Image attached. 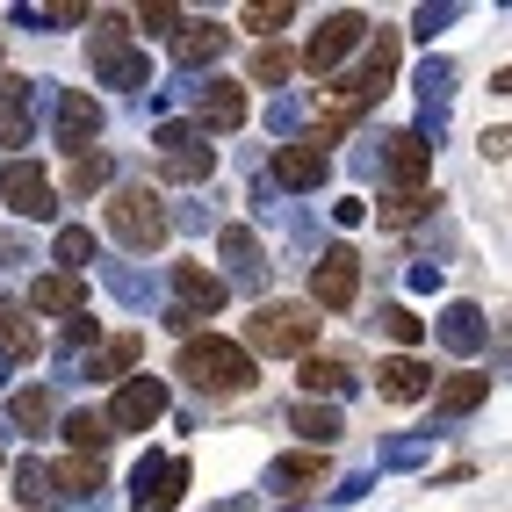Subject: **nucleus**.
Returning <instances> with one entry per match:
<instances>
[{
    "label": "nucleus",
    "mask_w": 512,
    "mask_h": 512,
    "mask_svg": "<svg viewBox=\"0 0 512 512\" xmlns=\"http://www.w3.org/2000/svg\"><path fill=\"white\" fill-rule=\"evenodd\" d=\"M383 159H390V181H397V195H426V174H433V152H426V138L397 130Z\"/></svg>",
    "instance_id": "1a4fd4ad"
},
{
    "label": "nucleus",
    "mask_w": 512,
    "mask_h": 512,
    "mask_svg": "<svg viewBox=\"0 0 512 512\" xmlns=\"http://www.w3.org/2000/svg\"><path fill=\"white\" fill-rule=\"evenodd\" d=\"M210 145H202V138H188V145H166V159H159V174L166 181H210Z\"/></svg>",
    "instance_id": "412c9836"
},
{
    "label": "nucleus",
    "mask_w": 512,
    "mask_h": 512,
    "mask_svg": "<svg viewBox=\"0 0 512 512\" xmlns=\"http://www.w3.org/2000/svg\"><path fill=\"white\" fill-rule=\"evenodd\" d=\"M22 512H29V505H22Z\"/></svg>",
    "instance_id": "58836bf2"
},
{
    "label": "nucleus",
    "mask_w": 512,
    "mask_h": 512,
    "mask_svg": "<svg viewBox=\"0 0 512 512\" xmlns=\"http://www.w3.org/2000/svg\"><path fill=\"white\" fill-rule=\"evenodd\" d=\"M224 44H231V37H224L217 22H188L181 37H174V58H181V65H210V58H224Z\"/></svg>",
    "instance_id": "aec40b11"
},
{
    "label": "nucleus",
    "mask_w": 512,
    "mask_h": 512,
    "mask_svg": "<svg viewBox=\"0 0 512 512\" xmlns=\"http://www.w3.org/2000/svg\"><path fill=\"white\" fill-rule=\"evenodd\" d=\"M289 73H296V58H289L282 44H260V51H253V80H260V87H282Z\"/></svg>",
    "instance_id": "7c9ffc66"
},
{
    "label": "nucleus",
    "mask_w": 512,
    "mask_h": 512,
    "mask_svg": "<svg viewBox=\"0 0 512 512\" xmlns=\"http://www.w3.org/2000/svg\"><path fill=\"white\" fill-rule=\"evenodd\" d=\"M109 231L123 238L130 253H152V246H166V202H159V188H116L109 195Z\"/></svg>",
    "instance_id": "7ed1b4c3"
},
{
    "label": "nucleus",
    "mask_w": 512,
    "mask_h": 512,
    "mask_svg": "<svg viewBox=\"0 0 512 512\" xmlns=\"http://www.w3.org/2000/svg\"><path fill=\"white\" fill-rule=\"evenodd\" d=\"M383 332L397 339V347H419V339H426V318H412L404 303H390V311H383Z\"/></svg>",
    "instance_id": "473e14b6"
},
{
    "label": "nucleus",
    "mask_w": 512,
    "mask_h": 512,
    "mask_svg": "<svg viewBox=\"0 0 512 512\" xmlns=\"http://www.w3.org/2000/svg\"><path fill=\"white\" fill-rule=\"evenodd\" d=\"M15 484H22V498H51V469L22 462V469H15Z\"/></svg>",
    "instance_id": "4c0bfd02"
},
{
    "label": "nucleus",
    "mask_w": 512,
    "mask_h": 512,
    "mask_svg": "<svg viewBox=\"0 0 512 512\" xmlns=\"http://www.w3.org/2000/svg\"><path fill=\"white\" fill-rule=\"evenodd\" d=\"M311 339H318V311L311 303H260L253 325H246V347L260 354H311Z\"/></svg>",
    "instance_id": "f03ea898"
},
{
    "label": "nucleus",
    "mask_w": 512,
    "mask_h": 512,
    "mask_svg": "<svg viewBox=\"0 0 512 512\" xmlns=\"http://www.w3.org/2000/svg\"><path fill=\"white\" fill-rule=\"evenodd\" d=\"M275 181H282V188H318V181H325V152L282 145V152H275Z\"/></svg>",
    "instance_id": "a211bd4d"
},
{
    "label": "nucleus",
    "mask_w": 512,
    "mask_h": 512,
    "mask_svg": "<svg viewBox=\"0 0 512 512\" xmlns=\"http://www.w3.org/2000/svg\"><path fill=\"white\" fill-rule=\"evenodd\" d=\"M138 354H145V332H116V339H101V354L87 361V375H123Z\"/></svg>",
    "instance_id": "b1692460"
},
{
    "label": "nucleus",
    "mask_w": 512,
    "mask_h": 512,
    "mask_svg": "<svg viewBox=\"0 0 512 512\" xmlns=\"http://www.w3.org/2000/svg\"><path fill=\"white\" fill-rule=\"evenodd\" d=\"M289 426H296L303 440H311V455H325L332 440L347 433V426H339V412H332V404H296V412H289Z\"/></svg>",
    "instance_id": "6ab92c4d"
},
{
    "label": "nucleus",
    "mask_w": 512,
    "mask_h": 512,
    "mask_svg": "<svg viewBox=\"0 0 512 512\" xmlns=\"http://www.w3.org/2000/svg\"><path fill=\"white\" fill-rule=\"evenodd\" d=\"M8 419H15V426H29V433L51 426V397H44V390H15V397H8Z\"/></svg>",
    "instance_id": "2f4dec72"
},
{
    "label": "nucleus",
    "mask_w": 512,
    "mask_h": 512,
    "mask_svg": "<svg viewBox=\"0 0 512 512\" xmlns=\"http://www.w3.org/2000/svg\"><path fill=\"white\" fill-rule=\"evenodd\" d=\"M440 339H448L455 354H469L476 339H484V311H476V303H455V311L440 318Z\"/></svg>",
    "instance_id": "cd10ccee"
},
{
    "label": "nucleus",
    "mask_w": 512,
    "mask_h": 512,
    "mask_svg": "<svg viewBox=\"0 0 512 512\" xmlns=\"http://www.w3.org/2000/svg\"><path fill=\"white\" fill-rule=\"evenodd\" d=\"M354 296H361V260L354 246H332L311 267V311H354Z\"/></svg>",
    "instance_id": "423d86ee"
},
{
    "label": "nucleus",
    "mask_w": 512,
    "mask_h": 512,
    "mask_svg": "<svg viewBox=\"0 0 512 512\" xmlns=\"http://www.w3.org/2000/svg\"><path fill=\"white\" fill-rule=\"evenodd\" d=\"M375 390H383L390 404H419V397L433 390V368H426V361H412V354H390L383 368H375Z\"/></svg>",
    "instance_id": "9d476101"
},
{
    "label": "nucleus",
    "mask_w": 512,
    "mask_h": 512,
    "mask_svg": "<svg viewBox=\"0 0 512 512\" xmlns=\"http://www.w3.org/2000/svg\"><path fill=\"white\" fill-rule=\"evenodd\" d=\"M0 354H8V361H37L44 354V332L29 325L22 303H0Z\"/></svg>",
    "instance_id": "2eb2a0df"
},
{
    "label": "nucleus",
    "mask_w": 512,
    "mask_h": 512,
    "mask_svg": "<svg viewBox=\"0 0 512 512\" xmlns=\"http://www.w3.org/2000/svg\"><path fill=\"white\" fill-rule=\"evenodd\" d=\"M224 253H231L238 267H267V260H260V238H253L246 224H231V231H224Z\"/></svg>",
    "instance_id": "c9c22d12"
},
{
    "label": "nucleus",
    "mask_w": 512,
    "mask_h": 512,
    "mask_svg": "<svg viewBox=\"0 0 512 512\" xmlns=\"http://www.w3.org/2000/svg\"><path fill=\"white\" fill-rule=\"evenodd\" d=\"M51 484H58V491H73V498H94V491H101V462L73 455V462H58V469H51Z\"/></svg>",
    "instance_id": "c85d7f7f"
},
{
    "label": "nucleus",
    "mask_w": 512,
    "mask_h": 512,
    "mask_svg": "<svg viewBox=\"0 0 512 512\" xmlns=\"http://www.w3.org/2000/svg\"><path fill=\"white\" fill-rule=\"evenodd\" d=\"M347 383H354V368H347V361H332V354H303V390H311V397H339ZM311 397H303V404H311Z\"/></svg>",
    "instance_id": "4be33fe9"
},
{
    "label": "nucleus",
    "mask_w": 512,
    "mask_h": 512,
    "mask_svg": "<svg viewBox=\"0 0 512 512\" xmlns=\"http://www.w3.org/2000/svg\"><path fill=\"white\" fill-rule=\"evenodd\" d=\"M138 29H145V37H166V29H181V8L152 0V8H138Z\"/></svg>",
    "instance_id": "e433bc0d"
},
{
    "label": "nucleus",
    "mask_w": 512,
    "mask_h": 512,
    "mask_svg": "<svg viewBox=\"0 0 512 512\" xmlns=\"http://www.w3.org/2000/svg\"><path fill=\"white\" fill-rule=\"evenodd\" d=\"M58 260H65V267H87V260H94V238H87L80 224H65V231H58Z\"/></svg>",
    "instance_id": "f704fd0d"
},
{
    "label": "nucleus",
    "mask_w": 512,
    "mask_h": 512,
    "mask_svg": "<svg viewBox=\"0 0 512 512\" xmlns=\"http://www.w3.org/2000/svg\"><path fill=\"white\" fill-rule=\"evenodd\" d=\"M361 37H368V15L339 8V15H325V22L311 29V44H303V65H311L318 80H332V73H339V58H347Z\"/></svg>",
    "instance_id": "39448f33"
},
{
    "label": "nucleus",
    "mask_w": 512,
    "mask_h": 512,
    "mask_svg": "<svg viewBox=\"0 0 512 512\" xmlns=\"http://www.w3.org/2000/svg\"><path fill=\"white\" fill-rule=\"evenodd\" d=\"M296 8H289V0H267V8H260V0H253V8H246V29H260V37H275V29L289 22Z\"/></svg>",
    "instance_id": "72a5a7b5"
},
{
    "label": "nucleus",
    "mask_w": 512,
    "mask_h": 512,
    "mask_svg": "<svg viewBox=\"0 0 512 512\" xmlns=\"http://www.w3.org/2000/svg\"><path fill=\"white\" fill-rule=\"evenodd\" d=\"M0 202H8L15 217H37V224L58 210L51 174H44V166H29V159H8V166H0Z\"/></svg>",
    "instance_id": "6e6552de"
},
{
    "label": "nucleus",
    "mask_w": 512,
    "mask_h": 512,
    "mask_svg": "<svg viewBox=\"0 0 512 512\" xmlns=\"http://www.w3.org/2000/svg\"><path fill=\"white\" fill-rule=\"evenodd\" d=\"M484 397H491V375H455V383H440V412L462 419V412H476Z\"/></svg>",
    "instance_id": "a878e982"
},
{
    "label": "nucleus",
    "mask_w": 512,
    "mask_h": 512,
    "mask_svg": "<svg viewBox=\"0 0 512 512\" xmlns=\"http://www.w3.org/2000/svg\"><path fill=\"white\" fill-rule=\"evenodd\" d=\"M101 419H109V433H145L152 419H166V383H159V375H130Z\"/></svg>",
    "instance_id": "0eeeda50"
},
{
    "label": "nucleus",
    "mask_w": 512,
    "mask_h": 512,
    "mask_svg": "<svg viewBox=\"0 0 512 512\" xmlns=\"http://www.w3.org/2000/svg\"><path fill=\"white\" fill-rule=\"evenodd\" d=\"M174 289H181V311H188V318L224 311V282H217V275H202L195 260H181V267H174Z\"/></svg>",
    "instance_id": "4468645a"
},
{
    "label": "nucleus",
    "mask_w": 512,
    "mask_h": 512,
    "mask_svg": "<svg viewBox=\"0 0 512 512\" xmlns=\"http://www.w3.org/2000/svg\"><path fill=\"white\" fill-rule=\"evenodd\" d=\"M94 138H101V109H94V101H87L80 87H73V94L58 101V145H65V152L80 159V152H87Z\"/></svg>",
    "instance_id": "f8f14e48"
},
{
    "label": "nucleus",
    "mask_w": 512,
    "mask_h": 512,
    "mask_svg": "<svg viewBox=\"0 0 512 512\" xmlns=\"http://www.w3.org/2000/svg\"><path fill=\"white\" fill-rule=\"evenodd\" d=\"M29 303H37V311H58V318H80L87 311V282L80 275H44L29 289Z\"/></svg>",
    "instance_id": "dca6fc26"
},
{
    "label": "nucleus",
    "mask_w": 512,
    "mask_h": 512,
    "mask_svg": "<svg viewBox=\"0 0 512 512\" xmlns=\"http://www.w3.org/2000/svg\"><path fill=\"white\" fill-rule=\"evenodd\" d=\"M29 138V80H0V145Z\"/></svg>",
    "instance_id": "5701e85b"
},
{
    "label": "nucleus",
    "mask_w": 512,
    "mask_h": 512,
    "mask_svg": "<svg viewBox=\"0 0 512 512\" xmlns=\"http://www.w3.org/2000/svg\"><path fill=\"white\" fill-rule=\"evenodd\" d=\"M188 491V462H145L138 469V505L145 512H174Z\"/></svg>",
    "instance_id": "9b49d317"
},
{
    "label": "nucleus",
    "mask_w": 512,
    "mask_h": 512,
    "mask_svg": "<svg viewBox=\"0 0 512 512\" xmlns=\"http://www.w3.org/2000/svg\"><path fill=\"white\" fill-rule=\"evenodd\" d=\"M325 476H332L325 455H282L275 469H267V484H275V491H318Z\"/></svg>",
    "instance_id": "f3484780"
},
{
    "label": "nucleus",
    "mask_w": 512,
    "mask_h": 512,
    "mask_svg": "<svg viewBox=\"0 0 512 512\" xmlns=\"http://www.w3.org/2000/svg\"><path fill=\"white\" fill-rule=\"evenodd\" d=\"M94 73L109 87H145V51H130L123 15H94Z\"/></svg>",
    "instance_id": "20e7f679"
},
{
    "label": "nucleus",
    "mask_w": 512,
    "mask_h": 512,
    "mask_svg": "<svg viewBox=\"0 0 512 512\" xmlns=\"http://www.w3.org/2000/svg\"><path fill=\"white\" fill-rule=\"evenodd\" d=\"M65 440H73V455H87V462H94L116 433H109V419H101V412H73V419H65Z\"/></svg>",
    "instance_id": "393cba45"
},
{
    "label": "nucleus",
    "mask_w": 512,
    "mask_h": 512,
    "mask_svg": "<svg viewBox=\"0 0 512 512\" xmlns=\"http://www.w3.org/2000/svg\"><path fill=\"white\" fill-rule=\"evenodd\" d=\"M426 210H433V195H397V188H390L383 202H375V224H383V231H404V224H419Z\"/></svg>",
    "instance_id": "bb28decb"
},
{
    "label": "nucleus",
    "mask_w": 512,
    "mask_h": 512,
    "mask_svg": "<svg viewBox=\"0 0 512 512\" xmlns=\"http://www.w3.org/2000/svg\"><path fill=\"white\" fill-rule=\"evenodd\" d=\"M65 188H73V195H94V188H109V152H80L73 166H65Z\"/></svg>",
    "instance_id": "c756f323"
},
{
    "label": "nucleus",
    "mask_w": 512,
    "mask_h": 512,
    "mask_svg": "<svg viewBox=\"0 0 512 512\" xmlns=\"http://www.w3.org/2000/svg\"><path fill=\"white\" fill-rule=\"evenodd\" d=\"M195 116L210 123V130H238V123H246V87H238V80H210Z\"/></svg>",
    "instance_id": "ddd939ff"
},
{
    "label": "nucleus",
    "mask_w": 512,
    "mask_h": 512,
    "mask_svg": "<svg viewBox=\"0 0 512 512\" xmlns=\"http://www.w3.org/2000/svg\"><path fill=\"white\" fill-rule=\"evenodd\" d=\"M181 375H188L202 397H238V390L260 383L253 354L231 347V339H217V332H202V339H188V347H181Z\"/></svg>",
    "instance_id": "f257e3e1"
}]
</instances>
